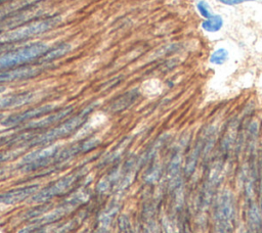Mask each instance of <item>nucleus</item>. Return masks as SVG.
<instances>
[{
  "mask_svg": "<svg viewBox=\"0 0 262 233\" xmlns=\"http://www.w3.org/2000/svg\"><path fill=\"white\" fill-rule=\"evenodd\" d=\"M96 103H92L85 107L79 114L67 120L66 122L61 123L59 126L54 127L53 129H50L44 133L36 134L29 142H27L24 147H34V146H40V145H47L50 144L57 139L63 138L70 134H72L74 131L79 129L88 119L90 112L95 108Z\"/></svg>",
  "mask_w": 262,
  "mask_h": 233,
  "instance_id": "nucleus-1",
  "label": "nucleus"
},
{
  "mask_svg": "<svg viewBox=\"0 0 262 233\" xmlns=\"http://www.w3.org/2000/svg\"><path fill=\"white\" fill-rule=\"evenodd\" d=\"M60 21L61 17L55 15L30 21L29 24L15 27L10 30H5L3 32H0V45L11 44L14 42L26 40L28 38H32L34 36L41 35L55 28Z\"/></svg>",
  "mask_w": 262,
  "mask_h": 233,
  "instance_id": "nucleus-2",
  "label": "nucleus"
},
{
  "mask_svg": "<svg viewBox=\"0 0 262 233\" xmlns=\"http://www.w3.org/2000/svg\"><path fill=\"white\" fill-rule=\"evenodd\" d=\"M48 46L45 43H33L26 47H21L0 55V72L13 68L17 65H23L40 58L47 50Z\"/></svg>",
  "mask_w": 262,
  "mask_h": 233,
  "instance_id": "nucleus-3",
  "label": "nucleus"
},
{
  "mask_svg": "<svg viewBox=\"0 0 262 233\" xmlns=\"http://www.w3.org/2000/svg\"><path fill=\"white\" fill-rule=\"evenodd\" d=\"M59 152V146L53 145L46 147L44 149H39L27 154L19 162V168L21 171L29 172L41 167L48 165L49 162L55 160L56 155Z\"/></svg>",
  "mask_w": 262,
  "mask_h": 233,
  "instance_id": "nucleus-4",
  "label": "nucleus"
},
{
  "mask_svg": "<svg viewBox=\"0 0 262 233\" xmlns=\"http://www.w3.org/2000/svg\"><path fill=\"white\" fill-rule=\"evenodd\" d=\"M80 175H81V172H76L74 174L63 177L62 179H60V180L56 181L54 184L46 187L39 193H36L31 198V201L32 202H44V201L51 199L54 196L62 194L76 182V180L79 178Z\"/></svg>",
  "mask_w": 262,
  "mask_h": 233,
  "instance_id": "nucleus-5",
  "label": "nucleus"
},
{
  "mask_svg": "<svg viewBox=\"0 0 262 233\" xmlns=\"http://www.w3.org/2000/svg\"><path fill=\"white\" fill-rule=\"evenodd\" d=\"M235 215V203L230 191H223L216 199L214 205V221L232 222Z\"/></svg>",
  "mask_w": 262,
  "mask_h": 233,
  "instance_id": "nucleus-6",
  "label": "nucleus"
},
{
  "mask_svg": "<svg viewBox=\"0 0 262 233\" xmlns=\"http://www.w3.org/2000/svg\"><path fill=\"white\" fill-rule=\"evenodd\" d=\"M55 108H56L55 104H46V105H42L39 107L31 108V109L25 110L23 112L14 113L8 118H5L1 122V124L5 127H10V126H16L19 124H24V123H29L35 119H40L43 115L50 113Z\"/></svg>",
  "mask_w": 262,
  "mask_h": 233,
  "instance_id": "nucleus-7",
  "label": "nucleus"
},
{
  "mask_svg": "<svg viewBox=\"0 0 262 233\" xmlns=\"http://www.w3.org/2000/svg\"><path fill=\"white\" fill-rule=\"evenodd\" d=\"M45 71V64L21 65L0 72V84L34 78Z\"/></svg>",
  "mask_w": 262,
  "mask_h": 233,
  "instance_id": "nucleus-8",
  "label": "nucleus"
},
{
  "mask_svg": "<svg viewBox=\"0 0 262 233\" xmlns=\"http://www.w3.org/2000/svg\"><path fill=\"white\" fill-rule=\"evenodd\" d=\"M72 111H73V106L63 107L53 113L46 115L43 119L40 118V119H37V121H31V122L27 123L26 125H24L23 129H27L28 131H31V130H39V129L49 127V126L63 120L64 118H67Z\"/></svg>",
  "mask_w": 262,
  "mask_h": 233,
  "instance_id": "nucleus-9",
  "label": "nucleus"
},
{
  "mask_svg": "<svg viewBox=\"0 0 262 233\" xmlns=\"http://www.w3.org/2000/svg\"><path fill=\"white\" fill-rule=\"evenodd\" d=\"M39 189L38 185H30V186H25L20 188H15L9 191H6L4 193L0 194V202L4 204H15L18 203L29 196L33 195L36 193Z\"/></svg>",
  "mask_w": 262,
  "mask_h": 233,
  "instance_id": "nucleus-10",
  "label": "nucleus"
},
{
  "mask_svg": "<svg viewBox=\"0 0 262 233\" xmlns=\"http://www.w3.org/2000/svg\"><path fill=\"white\" fill-rule=\"evenodd\" d=\"M37 94L34 92H23L18 94L6 95L0 97V109L10 108V107H18L28 103H31Z\"/></svg>",
  "mask_w": 262,
  "mask_h": 233,
  "instance_id": "nucleus-11",
  "label": "nucleus"
},
{
  "mask_svg": "<svg viewBox=\"0 0 262 233\" xmlns=\"http://www.w3.org/2000/svg\"><path fill=\"white\" fill-rule=\"evenodd\" d=\"M203 146H204V137L200 138L195 144L193 145L189 155L187 156V159H186V164H185V168H184V171H185V174L187 176H190L194 170H195V167H196V164H198V160L201 156V154L203 153Z\"/></svg>",
  "mask_w": 262,
  "mask_h": 233,
  "instance_id": "nucleus-12",
  "label": "nucleus"
},
{
  "mask_svg": "<svg viewBox=\"0 0 262 233\" xmlns=\"http://www.w3.org/2000/svg\"><path fill=\"white\" fill-rule=\"evenodd\" d=\"M201 29L208 34H216L224 27V18L219 13H213L209 18L203 19L200 25Z\"/></svg>",
  "mask_w": 262,
  "mask_h": 233,
  "instance_id": "nucleus-13",
  "label": "nucleus"
},
{
  "mask_svg": "<svg viewBox=\"0 0 262 233\" xmlns=\"http://www.w3.org/2000/svg\"><path fill=\"white\" fill-rule=\"evenodd\" d=\"M71 48L72 47L70 44L63 43V44H60V45L54 47L53 49H48L39 58V62H40V64H47L51 61H54L55 59H58V58L62 57L63 55H66L68 52H70Z\"/></svg>",
  "mask_w": 262,
  "mask_h": 233,
  "instance_id": "nucleus-14",
  "label": "nucleus"
},
{
  "mask_svg": "<svg viewBox=\"0 0 262 233\" xmlns=\"http://www.w3.org/2000/svg\"><path fill=\"white\" fill-rule=\"evenodd\" d=\"M229 59V51L225 47L216 48L209 56V63L212 65H223Z\"/></svg>",
  "mask_w": 262,
  "mask_h": 233,
  "instance_id": "nucleus-15",
  "label": "nucleus"
},
{
  "mask_svg": "<svg viewBox=\"0 0 262 233\" xmlns=\"http://www.w3.org/2000/svg\"><path fill=\"white\" fill-rule=\"evenodd\" d=\"M248 218H249V222L250 224L256 229H260L261 228V216L259 214L258 207L254 202H250L249 203V207H248Z\"/></svg>",
  "mask_w": 262,
  "mask_h": 233,
  "instance_id": "nucleus-16",
  "label": "nucleus"
},
{
  "mask_svg": "<svg viewBox=\"0 0 262 233\" xmlns=\"http://www.w3.org/2000/svg\"><path fill=\"white\" fill-rule=\"evenodd\" d=\"M180 165H181V154L177 152L172 156L168 167V177L170 179H175L178 176Z\"/></svg>",
  "mask_w": 262,
  "mask_h": 233,
  "instance_id": "nucleus-17",
  "label": "nucleus"
},
{
  "mask_svg": "<svg viewBox=\"0 0 262 233\" xmlns=\"http://www.w3.org/2000/svg\"><path fill=\"white\" fill-rule=\"evenodd\" d=\"M79 224L78 219H74L71 221H68L61 225H57L55 226L52 230L46 232V233H70L71 231H73Z\"/></svg>",
  "mask_w": 262,
  "mask_h": 233,
  "instance_id": "nucleus-18",
  "label": "nucleus"
},
{
  "mask_svg": "<svg viewBox=\"0 0 262 233\" xmlns=\"http://www.w3.org/2000/svg\"><path fill=\"white\" fill-rule=\"evenodd\" d=\"M196 10L199 12V14L201 15V17L203 19H206V18H209L210 16H212V14L214 13L211 9V6L210 4L206 1V0H199L196 2Z\"/></svg>",
  "mask_w": 262,
  "mask_h": 233,
  "instance_id": "nucleus-19",
  "label": "nucleus"
},
{
  "mask_svg": "<svg viewBox=\"0 0 262 233\" xmlns=\"http://www.w3.org/2000/svg\"><path fill=\"white\" fill-rule=\"evenodd\" d=\"M212 233H233V223L214 221Z\"/></svg>",
  "mask_w": 262,
  "mask_h": 233,
  "instance_id": "nucleus-20",
  "label": "nucleus"
},
{
  "mask_svg": "<svg viewBox=\"0 0 262 233\" xmlns=\"http://www.w3.org/2000/svg\"><path fill=\"white\" fill-rule=\"evenodd\" d=\"M23 152V148H17V149H11V150H7V151H3L0 152V164L11 160V159H15L17 156H19Z\"/></svg>",
  "mask_w": 262,
  "mask_h": 233,
  "instance_id": "nucleus-21",
  "label": "nucleus"
},
{
  "mask_svg": "<svg viewBox=\"0 0 262 233\" xmlns=\"http://www.w3.org/2000/svg\"><path fill=\"white\" fill-rule=\"evenodd\" d=\"M49 206H50L49 204H45V205H41V206H38V207H34V208L28 211L24 215V218H26V219H37V218L41 217L42 214L44 212H46Z\"/></svg>",
  "mask_w": 262,
  "mask_h": 233,
  "instance_id": "nucleus-22",
  "label": "nucleus"
},
{
  "mask_svg": "<svg viewBox=\"0 0 262 233\" xmlns=\"http://www.w3.org/2000/svg\"><path fill=\"white\" fill-rule=\"evenodd\" d=\"M46 232H47V225H39V224H33L18 231V233H46Z\"/></svg>",
  "mask_w": 262,
  "mask_h": 233,
  "instance_id": "nucleus-23",
  "label": "nucleus"
},
{
  "mask_svg": "<svg viewBox=\"0 0 262 233\" xmlns=\"http://www.w3.org/2000/svg\"><path fill=\"white\" fill-rule=\"evenodd\" d=\"M116 213H117V207H112L107 212L103 213V215H101V217H100V224H101L102 228L108 226V224L112 222V219L114 218Z\"/></svg>",
  "mask_w": 262,
  "mask_h": 233,
  "instance_id": "nucleus-24",
  "label": "nucleus"
},
{
  "mask_svg": "<svg viewBox=\"0 0 262 233\" xmlns=\"http://www.w3.org/2000/svg\"><path fill=\"white\" fill-rule=\"evenodd\" d=\"M217 2L226 5V6H236L248 2H255L256 0H216Z\"/></svg>",
  "mask_w": 262,
  "mask_h": 233,
  "instance_id": "nucleus-25",
  "label": "nucleus"
},
{
  "mask_svg": "<svg viewBox=\"0 0 262 233\" xmlns=\"http://www.w3.org/2000/svg\"><path fill=\"white\" fill-rule=\"evenodd\" d=\"M160 176V169L158 167H155L146 176V180L148 182H155Z\"/></svg>",
  "mask_w": 262,
  "mask_h": 233,
  "instance_id": "nucleus-26",
  "label": "nucleus"
},
{
  "mask_svg": "<svg viewBox=\"0 0 262 233\" xmlns=\"http://www.w3.org/2000/svg\"><path fill=\"white\" fill-rule=\"evenodd\" d=\"M13 135H0V146L9 145Z\"/></svg>",
  "mask_w": 262,
  "mask_h": 233,
  "instance_id": "nucleus-27",
  "label": "nucleus"
},
{
  "mask_svg": "<svg viewBox=\"0 0 262 233\" xmlns=\"http://www.w3.org/2000/svg\"><path fill=\"white\" fill-rule=\"evenodd\" d=\"M144 233H159V230H158L157 226H155V225H149V226L146 228V230H145Z\"/></svg>",
  "mask_w": 262,
  "mask_h": 233,
  "instance_id": "nucleus-28",
  "label": "nucleus"
},
{
  "mask_svg": "<svg viewBox=\"0 0 262 233\" xmlns=\"http://www.w3.org/2000/svg\"><path fill=\"white\" fill-rule=\"evenodd\" d=\"M260 205H261V209H262V173H261V178H260Z\"/></svg>",
  "mask_w": 262,
  "mask_h": 233,
  "instance_id": "nucleus-29",
  "label": "nucleus"
},
{
  "mask_svg": "<svg viewBox=\"0 0 262 233\" xmlns=\"http://www.w3.org/2000/svg\"><path fill=\"white\" fill-rule=\"evenodd\" d=\"M95 233H107V231L104 229V228H101L100 230H98V231H96Z\"/></svg>",
  "mask_w": 262,
  "mask_h": 233,
  "instance_id": "nucleus-30",
  "label": "nucleus"
},
{
  "mask_svg": "<svg viewBox=\"0 0 262 233\" xmlns=\"http://www.w3.org/2000/svg\"><path fill=\"white\" fill-rule=\"evenodd\" d=\"M5 119V114L4 113H0V122H2Z\"/></svg>",
  "mask_w": 262,
  "mask_h": 233,
  "instance_id": "nucleus-31",
  "label": "nucleus"
},
{
  "mask_svg": "<svg viewBox=\"0 0 262 233\" xmlns=\"http://www.w3.org/2000/svg\"><path fill=\"white\" fill-rule=\"evenodd\" d=\"M3 91H5V87H4V86H1V85H0V93H2Z\"/></svg>",
  "mask_w": 262,
  "mask_h": 233,
  "instance_id": "nucleus-32",
  "label": "nucleus"
},
{
  "mask_svg": "<svg viewBox=\"0 0 262 233\" xmlns=\"http://www.w3.org/2000/svg\"><path fill=\"white\" fill-rule=\"evenodd\" d=\"M6 1H8V0H0V5H1V4H3V3H4V2H6Z\"/></svg>",
  "mask_w": 262,
  "mask_h": 233,
  "instance_id": "nucleus-33",
  "label": "nucleus"
},
{
  "mask_svg": "<svg viewBox=\"0 0 262 233\" xmlns=\"http://www.w3.org/2000/svg\"><path fill=\"white\" fill-rule=\"evenodd\" d=\"M243 233H251L250 231H245V232H243Z\"/></svg>",
  "mask_w": 262,
  "mask_h": 233,
  "instance_id": "nucleus-34",
  "label": "nucleus"
}]
</instances>
